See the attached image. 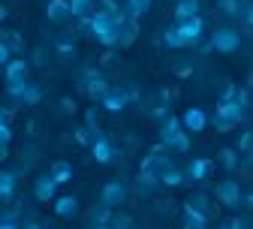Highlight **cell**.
<instances>
[{
  "label": "cell",
  "instance_id": "obj_21",
  "mask_svg": "<svg viewBox=\"0 0 253 229\" xmlns=\"http://www.w3.org/2000/svg\"><path fill=\"white\" fill-rule=\"evenodd\" d=\"M151 6H154V0H124V12L130 15V18H136V21L142 15H148Z\"/></svg>",
  "mask_w": 253,
  "mask_h": 229
},
{
  "label": "cell",
  "instance_id": "obj_22",
  "mask_svg": "<svg viewBox=\"0 0 253 229\" xmlns=\"http://www.w3.org/2000/svg\"><path fill=\"white\" fill-rule=\"evenodd\" d=\"M199 15V0H175V21Z\"/></svg>",
  "mask_w": 253,
  "mask_h": 229
},
{
  "label": "cell",
  "instance_id": "obj_14",
  "mask_svg": "<svg viewBox=\"0 0 253 229\" xmlns=\"http://www.w3.org/2000/svg\"><path fill=\"white\" fill-rule=\"evenodd\" d=\"M45 18H48L51 24H67V21L73 18L70 3H67V0H48V6H45Z\"/></svg>",
  "mask_w": 253,
  "mask_h": 229
},
{
  "label": "cell",
  "instance_id": "obj_5",
  "mask_svg": "<svg viewBox=\"0 0 253 229\" xmlns=\"http://www.w3.org/2000/svg\"><path fill=\"white\" fill-rule=\"evenodd\" d=\"M175 30H178V37L184 40V46L190 48V46H196V43L202 40V34H205V18H202V15L184 18V21L175 24Z\"/></svg>",
  "mask_w": 253,
  "mask_h": 229
},
{
  "label": "cell",
  "instance_id": "obj_43",
  "mask_svg": "<svg viewBox=\"0 0 253 229\" xmlns=\"http://www.w3.org/2000/svg\"><path fill=\"white\" fill-rule=\"evenodd\" d=\"M9 157V145L6 142H0V160H6Z\"/></svg>",
  "mask_w": 253,
  "mask_h": 229
},
{
  "label": "cell",
  "instance_id": "obj_4",
  "mask_svg": "<svg viewBox=\"0 0 253 229\" xmlns=\"http://www.w3.org/2000/svg\"><path fill=\"white\" fill-rule=\"evenodd\" d=\"M241 184L235 181V178H223V181H220L217 187H214V196H217V202L220 205H223V208H241Z\"/></svg>",
  "mask_w": 253,
  "mask_h": 229
},
{
  "label": "cell",
  "instance_id": "obj_42",
  "mask_svg": "<svg viewBox=\"0 0 253 229\" xmlns=\"http://www.w3.org/2000/svg\"><path fill=\"white\" fill-rule=\"evenodd\" d=\"M9 12H12V9H9L6 3H0V21H6V18H9Z\"/></svg>",
  "mask_w": 253,
  "mask_h": 229
},
{
  "label": "cell",
  "instance_id": "obj_10",
  "mask_svg": "<svg viewBox=\"0 0 253 229\" xmlns=\"http://www.w3.org/2000/svg\"><path fill=\"white\" fill-rule=\"evenodd\" d=\"M100 199H103L106 208L124 205V202H126V184H121V181H106L103 190H100Z\"/></svg>",
  "mask_w": 253,
  "mask_h": 229
},
{
  "label": "cell",
  "instance_id": "obj_19",
  "mask_svg": "<svg viewBox=\"0 0 253 229\" xmlns=\"http://www.w3.org/2000/svg\"><path fill=\"white\" fill-rule=\"evenodd\" d=\"M136 37H139V21L136 18H126L121 24V30H118V46H133Z\"/></svg>",
  "mask_w": 253,
  "mask_h": 229
},
{
  "label": "cell",
  "instance_id": "obj_28",
  "mask_svg": "<svg viewBox=\"0 0 253 229\" xmlns=\"http://www.w3.org/2000/svg\"><path fill=\"white\" fill-rule=\"evenodd\" d=\"M0 43H3L12 54H18V51L24 48V40H21L18 34H9V30H0Z\"/></svg>",
  "mask_w": 253,
  "mask_h": 229
},
{
  "label": "cell",
  "instance_id": "obj_8",
  "mask_svg": "<svg viewBox=\"0 0 253 229\" xmlns=\"http://www.w3.org/2000/svg\"><path fill=\"white\" fill-rule=\"evenodd\" d=\"M90 154H93V160H97V163H103V166H109V163L118 160V148H115L112 139H106L103 133H97V139L90 142Z\"/></svg>",
  "mask_w": 253,
  "mask_h": 229
},
{
  "label": "cell",
  "instance_id": "obj_32",
  "mask_svg": "<svg viewBox=\"0 0 253 229\" xmlns=\"http://www.w3.org/2000/svg\"><path fill=\"white\" fill-rule=\"evenodd\" d=\"M54 51H57V57H73L76 54V43L73 40H57L54 43Z\"/></svg>",
  "mask_w": 253,
  "mask_h": 229
},
{
  "label": "cell",
  "instance_id": "obj_2",
  "mask_svg": "<svg viewBox=\"0 0 253 229\" xmlns=\"http://www.w3.org/2000/svg\"><path fill=\"white\" fill-rule=\"evenodd\" d=\"M241 43H244L241 30H238V27H232V24H223V27H217L214 34H211L208 48H214L217 54H235V51L241 48Z\"/></svg>",
  "mask_w": 253,
  "mask_h": 229
},
{
  "label": "cell",
  "instance_id": "obj_7",
  "mask_svg": "<svg viewBox=\"0 0 253 229\" xmlns=\"http://www.w3.org/2000/svg\"><path fill=\"white\" fill-rule=\"evenodd\" d=\"M181 130L190 136V133H202V130L208 127V115H205V109H199V106H190L181 118Z\"/></svg>",
  "mask_w": 253,
  "mask_h": 229
},
{
  "label": "cell",
  "instance_id": "obj_20",
  "mask_svg": "<svg viewBox=\"0 0 253 229\" xmlns=\"http://www.w3.org/2000/svg\"><path fill=\"white\" fill-rule=\"evenodd\" d=\"M18 187V175L9 169H0V199H12Z\"/></svg>",
  "mask_w": 253,
  "mask_h": 229
},
{
  "label": "cell",
  "instance_id": "obj_31",
  "mask_svg": "<svg viewBox=\"0 0 253 229\" xmlns=\"http://www.w3.org/2000/svg\"><path fill=\"white\" fill-rule=\"evenodd\" d=\"M163 43H166L169 48H187L184 40L178 37V30H175V27H166V30H163Z\"/></svg>",
  "mask_w": 253,
  "mask_h": 229
},
{
  "label": "cell",
  "instance_id": "obj_24",
  "mask_svg": "<svg viewBox=\"0 0 253 229\" xmlns=\"http://www.w3.org/2000/svg\"><path fill=\"white\" fill-rule=\"evenodd\" d=\"M157 178H160V184H166V187H181V184H184V172H181L178 166H172V163H169V166L157 175Z\"/></svg>",
  "mask_w": 253,
  "mask_h": 229
},
{
  "label": "cell",
  "instance_id": "obj_16",
  "mask_svg": "<svg viewBox=\"0 0 253 229\" xmlns=\"http://www.w3.org/2000/svg\"><path fill=\"white\" fill-rule=\"evenodd\" d=\"M48 175H51V181L60 187V184H70V181H73L76 169H73V163H70V160H54V163H51V169H48Z\"/></svg>",
  "mask_w": 253,
  "mask_h": 229
},
{
  "label": "cell",
  "instance_id": "obj_36",
  "mask_svg": "<svg viewBox=\"0 0 253 229\" xmlns=\"http://www.w3.org/2000/svg\"><path fill=\"white\" fill-rule=\"evenodd\" d=\"M157 184H160V178H157V175H145V172H139V187H142V190H154Z\"/></svg>",
  "mask_w": 253,
  "mask_h": 229
},
{
  "label": "cell",
  "instance_id": "obj_9",
  "mask_svg": "<svg viewBox=\"0 0 253 229\" xmlns=\"http://www.w3.org/2000/svg\"><path fill=\"white\" fill-rule=\"evenodd\" d=\"M214 118L217 121H226V124H241L247 118V112L235 103V100H217V109H214Z\"/></svg>",
  "mask_w": 253,
  "mask_h": 229
},
{
  "label": "cell",
  "instance_id": "obj_27",
  "mask_svg": "<svg viewBox=\"0 0 253 229\" xmlns=\"http://www.w3.org/2000/svg\"><path fill=\"white\" fill-rule=\"evenodd\" d=\"M238 9H241V0H217V12L232 21H238Z\"/></svg>",
  "mask_w": 253,
  "mask_h": 229
},
{
  "label": "cell",
  "instance_id": "obj_23",
  "mask_svg": "<svg viewBox=\"0 0 253 229\" xmlns=\"http://www.w3.org/2000/svg\"><path fill=\"white\" fill-rule=\"evenodd\" d=\"M70 3V12H73V18H87L93 9H97V0H67Z\"/></svg>",
  "mask_w": 253,
  "mask_h": 229
},
{
  "label": "cell",
  "instance_id": "obj_38",
  "mask_svg": "<svg viewBox=\"0 0 253 229\" xmlns=\"http://www.w3.org/2000/svg\"><path fill=\"white\" fill-rule=\"evenodd\" d=\"M60 109L67 112V115H76V112H79V106H76L73 96H63V100H60Z\"/></svg>",
  "mask_w": 253,
  "mask_h": 229
},
{
  "label": "cell",
  "instance_id": "obj_26",
  "mask_svg": "<svg viewBox=\"0 0 253 229\" xmlns=\"http://www.w3.org/2000/svg\"><path fill=\"white\" fill-rule=\"evenodd\" d=\"M18 103H24V106H37V103H42V88L27 82V88H24L21 96H18Z\"/></svg>",
  "mask_w": 253,
  "mask_h": 229
},
{
  "label": "cell",
  "instance_id": "obj_15",
  "mask_svg": "<svg viewBox=\"0 0 253 229\" xmlns=\"http://www.w3.org/2000/svg\"><path fill=\"white\" fill-rule=\"evenodd\" d=\"M30 73V63L24 57H9V63L3 67V79L6 82H24Z\"/></svg>",
  "mask_w": 253,
  "mask_h": 229
},
{
  "label": "cell",
  "instance_id": "obj_45",
  "mask_svg": "<svg viewBox=\"0 0 253 229\" xmlns=\"http://www.w3.org/2000/svg\"><path fill=\"white\" fill-rule=\"evenodd\" d=\"M217 229H229V226H226V223H220V226H217Z\"/></svg>",
  "mask_w": 253,
  "mask_h": 229
},
{
  "label": "cell",
  "instance_id": "obj_41",
  "mask_svg": "<svg viewBox=\"0 0 253 229\" xmlns=\"http://www.w3.org/2000/svg\"><path fill=\"white\" fill-rule=\"evenodd\" d=\"M34 63H37V67H45V48H37V54H34Z\"/></svg>",
  "mask_w": 253,
  "mask_h": 229
},
{
  "label": "cell",
  "instance_id": "obj_29",
  "mask_svg": "<svg viewBox=\"0 0 253 229\" xmlns=\"http://www.w3.org/2000/svg\"><path fill=\"white\" fill-rule=\"evenodd\" d=\"M166 148H169V151H175V154H187V151H190V136L181 130V133H178V136H175Z\"/></svg>",
  "mask_w": 253,
  "mask_h": 229
},
{
  "label": "cell",
  "instance_id": "obj_3",
  "mask_svg": "<svg viewBox=\"0 0 253 229\" xmlns=\"http://www.w3.org/2000/svg\"><path fill=\"white\" fill-rule=\"evenodd\" d=\"M82 91H84V96H87V100L100 103L103 96H106V91H109V79H106L100 70L87 67V70L82 73Z\"/></svg>",
  "mask_w": 253,
  "mask_h": 229
},
{
  "label": "cell",
  "instance_id": "obj_1",
  "mask_svg": "<svg viewBox=\"0 0 253 229\" xmlns=\"http://www.w3.org/2000/svg\"><path fill=\"white\" fill-rule=\"evenodd\" d=\"M87 27H90V34H93V40H97L100 46H106V48H115L118 46V30H121V24H115L109 15H103L100 9H93L90 15H87Z\"/></svg>",
  "mask_w": 253,
  "mask_h": 229
},
{
  "label": "cell",
  "instance_id": "obj_37",
  "mask_svg": "<svg viewBox=\"0 0 253 229\" xmlns=\"http://www.w3.org/2000/svg\"><path fill=\"white\" fill-rule=\"evenodd\" d=\"M0 229H21V226H18V217L9 214V211H6V214H0Z\"/></svg>",
  "mask_w": 253,
  "mask_h": 229
},
{
  "label": "cell",
  "instance_id": "obj_40",
  "mask_svg": "<svg viewBox=\"0 0 253 229\" xmlns=\"http://www.w3.org/2000/svg\"><path fill=\"white\" fill-rule=\"evenodd\" d=\"M235 91H238V88H235V85L229 82V85H226L223 91H220V100H235Z\"/></svg>",
  "mask_w": 253,
  "mask_h": 229
},
{
  "label": "cell",
  "instance_id": "obj_13",
  "mask_svg": "<svg viewBox=\"0 0 253 229\" xmlns=\"http://www.w3.org/2000/svg\"><path fill=\"white\" fill-rule=\"evenodd\" d=\"M54 214L60 220H73L79 214V196L73 193H63V196H54Z\"/></svg>",
  "mask_w": 253,
  "mask_h": 229
},
{
  "label": "cell",
  "instance_id": "obj_35",
  "mask_svg": "<svg viewBox=\"0 0 253 229\" xmlns=\"http://www.w3.org/2000/svg\"><path fill=\"white\" fill-rule=\"evenodd\" d=\"M109 223H112L109 229H130V223H133V217H130V214H118V217H112Z\"/></svg>",
  "mask_w": 253,
  "mask_h": 229
},
{
  "label": "cell",
  "instance_id": "obj_33",
  "mask_svg": "<svg viewBox=\"0 0 253 229\" xmlns=\"http://www.w3.org/2000/svg\"><path fill=\"white\" fill-rule=\"evenodd\" d=\"M250 145H253V133H250V130H244V133H241V139H238V148H235V151L247 157V154H250Z\"/></svg>",
  "mask_w": 253,
  "mask_h": 229
},
{
  "label": "cell",
  "instance_id": "obj_34",
  "mask_svg": "<svg viewBox=\"0 0 253 229\" xmlns=\"http://www.w3.org/2000/svg\"><path fill=\"white\" fill-rule=\"evenodd\" d=\"M235 103H238L244 112L250 109V88H238V91H235Z\"/></svg>",
  "mask_w": 253,
  "mask_h": 229
},
{
  "label": "cell",
  "instance_id": "obj_12",
  "mask_svg": "<svg viewBox=\"0 0 253 229\" xmlns=\"http://www.w3.org/2000/svg\"><path fill=\"white\" fill-rule=\"evenodd\" d=\"M54 196H57V184L51 181V175H37L34 181V199L37 202H54Z\"/></svg>",
  "mask_w": 253,
  "mask_h": 229
},
{
  "label": "cell",
  "instance_id": "obj_25",
  "mask_svg": "<svg viewBox=\"0 0 253 229\" xmlns=\"http://www.w3.org/2000/svg\"><path fill=\"white\" fill-rule=\"evenodd\" d=\"M220 163H223V169H226V172H238L241 157H238L235 148H220Z\"/></svg>",
  "mask_w": 253,
  "mask_h": 229
},
{
  "label": "cell",
  "instance_id": "obj_30",
  "mask_svg": "<svg viewBox=\"0 0 253 229\" xmlns=\"http://www.w3.org/2000/svg\"><path fill=\"white\" fill-rule=\"evenodd\" d=\"M0 142H12V127H9V115L6 109H0Z\"/></svg>",
  "mask_w": 253,
  "mask_h": 229
},
{
  "label": "cell",
  "instance_id": "obj_39",
  "mask_svg": "<svg viewBox=\"0 0 253 229\" xmlns=\"http://www.w3.org/2000/svg\"><path fill=\"white\" fill-rule=\"evenodd\" d=\"M226 226H229V229H250V220H247V217H232Z\"/></svg>",
  "mask_w": 253,
  "mask_h": 229
},
{
  "label": "cell",
  "instance_id": "obj_6",
  "mask_svg": "<svg viewBox=\"0 0 253 229\" xmlns=\"http://www.w3.org/2000/svg\"><path fill=\"white\" fill-rule=\"evenodd\" d=\"M214 160L208 157H196V160H190L187 163V169H184V181H208L214 175Z\"/></svg>",
  "mask_w": 253,
  "mask_h": 229
},
{
  "label": "cell",
  "instance_id": "obj_11",
  "mask_svg": "<svg viewBox=\"0 0 253 229\" xmlns=\"http://www.w3.org/2000/svg\"><path fill=\"white\" fill-rule=\"evenodd\" d=\"M126 103H130V91H124V88H109L106 96L100 100V106H103L106 112H124Z\"/></svg>",
  "mask_w": 253,
  "mask_h": 229
},
{
  "label": "cell",
  "instance_id": "obj_44",
  "mask_svg": "<svg viewBox=\"0 0 253 229\" xmlns=\"http://www.w3.org/2000/svg\"><path fill=\"white\" fill-rule=\"evenodd\" d=\"M24 229H45V226H42V223H27Z\"/></svg>",
  "mask_w": 253,
  "mask_h": 229
},
{
  "label": "cell",
  "instance_id": "obj_17",
  "mask_svg": "<svg viewBox=\"0 0 253 229\" xmlns=\"http://www.w3.org/2000/svg\"><path fill=\"white\" fill-rule=\"evenodd\" d=\"M205 226H208V217L202 211H196L193 205L184 202V223H181V229H205Z\"/></svg>",
  "mask_w": 253,
  "mask_h": 229
},
{
  "label": "cell",
  "instance_id": "obj_18",
  "mask_svg": "<svg viewBox=\"0 0 253 229\" xmlns=\"http://www.w3.org/2000/svg\"><path fill=\"white\" fill-rule=\"evenodd\" d=\"M178 133H181V121H178L175 115H166V118H163V124H160V145L166 148Z\"/></svg>",
  "mask_w": 253,
  "mask_h": 229
}]
</instances>
